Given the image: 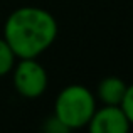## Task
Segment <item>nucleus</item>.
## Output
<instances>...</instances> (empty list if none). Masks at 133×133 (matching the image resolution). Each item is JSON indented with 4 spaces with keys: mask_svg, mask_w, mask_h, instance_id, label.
<instances>
[{
    "mask_svg": "<svg viewBox=\"0 0 133 133\" xmlns=\"http://www.w3.org/2000/svg\"><path fill=\"white\" fill-rule=\"evenodd\" d=\"M127 83L118 76H106L98 83L96 88V98L103 104H113L120 106L127 93Z\"/></svg>",
    "mask_w": 133,
    "mask_h": 133,
    "instance_id": "39448f33",
    "label": "nucleus"
},
{
    "mask_svg": "<svg viewBox=\"0 0 133 133\" xmlns=\"http://www.w3.org/2000/svg\"><path fill=\"white\" fill-rule=\"evenodd\" d=\"M42 130L47 131V133H69V130L54 116V115L49 116V118H45V121L42 125Z\"/></svg>",
    "mask_w": 133,
    "mask_h": 133,
    "instance_id": "6e6552de",
    "label": "nucleus"
},
{
    "mask_svg": "<svg viewBox=\"0 0 133 133\" xmlns=\"http://www.w3.org/2000/svg\"><path fill=\"white\" fill-rule=\"evenodd\" d=\"M15 61H17V57L12 52L10 45L5 42L3 37H0V78L10 74V71H12Z\"/></svg>",
    "mask_w": 133,
    "mask_h": 133,
    "instance_id": "423d86ee",
    "label": "nucleus"
},
{
    "mask_svg": "<svg viewBox=\"0 0 133 133\" xmlns=\"http://www.w3.org/2000/svg\"><path fill=\"white\" fill-rule=\"evenodd\" d=\"M120 106L123 108L128 121H130V125L133 127V83L127 86V93H125V98H123Z\"/></svg>",
    "mask_w": 133,
    "mask_h": 133,
    "instance_id": "0eeeda50",
    "label": "nucleus"
},
{
    "mask_svg": "<svg viewBox=\"0 0 133 133\" xmlns=\"http://www.w3.org/2000/svg\"><path fill=\"white\" fill-rule=\"evenodd\" d=\"M57 30V22L49 10L25 5L10 12L2 37L17 59L39 57L54 44Z\"/></svg>",
    "mask_w": 133,
    "mask_h": 133,
    "instance_id": "f257e3e1",
    "label": "nucleus"
},
{
    "mask_svg": "<svg viewBox=\"0 0 133 133\" xmlns=\"http://www.w3.org/2000/svg\"><path fill=\"white\" fill-rule=\"evenodd\" d=\"M10 72L14 88L22 98L36 99L42 96L47 89V71L37 61V57H25L15 61Z\"/></svg>",
    "mask_w": 133,
    "mask_h": 133,
    "instance_id": "7ed1b4c3",
    "label": "nucleus"
},
{
    "mask_svg": "<svg viewBox=\"0 0 133 133\" xmlns=\"http://www.w3.org/2000/svg\"><path fill=\"white\" fill-rule=\"evenodd\" d=\"M96 96L83 84L62 88L54 101V116L69 131L88 127L96 110Z\"/></svg>",
    "mask_w": 133,
    "mask_h": 133,
    "instance_id": "f03ea898",
    "label": "nucleus"
},
{
    "mask_svg": "<svg viewBox=\"0 0 133 133\" xmlns=\"http://www.w3.org/2000/svg\"><path fill=\"white\" fill-rule=\"evenodd\" d=\"M131 128L127 115L121 106L103 104L96 108L88 123L91 133H127Z\"/></svg>",
    "mask_w": 133,
    "mask_h": 133,
    "instance_id": "20e7f679",
    "label": "nucleus"
}]
</instances>
